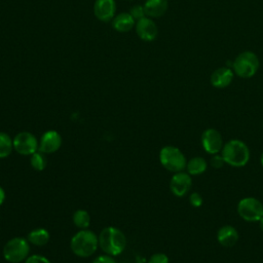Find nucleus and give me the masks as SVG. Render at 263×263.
Wrapping results in <instances>:
<instances>
[{
    "instance_id": "9b49d317",
    "label": "nucleus",
    "mask_w": 263,
    "mask_h": 263,
    "mask_svg": "<svg viewBox=\"0 0 263 263\" xmlns=\"http://www.w3.org/2000/svg\"><path fill=\"white\" fill-rule=\"evenodd\" d=\"M62 145V137L57 130L45 132L39 141L38 151L43 154H51L60 149Z\"/></svg>"
},
{
    "instance_id": "a211bd4d",
    "label": "nucleus",
    "mask_w": 263,
    "mask_h": 263,
    "mask_svg": "<svg viewBox=\"0 0 263 263\" xmlns=\"http://www.w3.org/2000/svg\"><path fill=\"white\" fill-rule=\"evenodd\" d=\"M206 167L208 163L203 157L194 156L187 161L185 170L190 176H197L204 173L206 171Z\"/></svg>"
},
{
    "instance_id": "bb28decb",
    "label": "nucleus",
    "mask_w": 263,
    "mask_h": 263,
    "mask_svg": "<svg viewBox=\"0 0 263 263\" xmlns=\"http://www.w3.org/2000/svg\"><path fill=\"white\" fill-rule=\"evenodd\" d=\"M25 263H50V261L44 256L32 255L25 260Z\"/></svg>"
},
{
    "instance_id": "4be33fe9",
    "label": "nucleus",
    "mask_w": 263,
    "mask_h": 263,
    "mask_svg": "<svg viewBox=\"0 0 263 263\" xmlns=\"http://www.w3.org/2000/svg\"><path fill=\"white\" fill-rule=\"evenodd\" d=\"M30 163L35 171H38V172L43 171L46 166V159L44 157V154L40 151H36L31 155Z\"/></svg>"
},
{
    "instance_id": "2f4dec72",
    "label": "nucleus",
    "mask_w": 263,
    "mask_h": 263,
    "mask_svg": "<svg viewBox=\"0 0 263 263\" xmlns=\"http://www.w3.org/2000/svg\"><path fill=\"white\" fill-rule=\"evenodd\" d=\"M130 1H132V0H130Z\"/></svg>"
},
{
    "instance_id": "ddd939ff",
    "label": "nucleus",
    "mask_w": 263,
    "mask_h": 263,
    "mask_svg": "<svg viewBox=\"0 0 263 263\" xmlns=\"http://www.w3.org/2000/svg\"><path fill=\"white\" fill-rule=\"evenodd\" d=\"M115 11L116 3L114 0H96L93 3V13L99 21H112L115 16Z\"/></svg>"
},
{
    "instance_id": "9d476101",
    "label": "nucleus",
    "mask_w": 263,
    "mask_h": 263,
    "mask_svg": "<svg viewBox=\"0 0 263 263\" xmlns=\"http://www.w3.org/2000/svg\"><path fill=\"white\" fill-rule=\"evenodd\" d=\"M192 186L191 176L187 172L174 173L170 180V189L172 193L178 197L185 196Z\"/></svg>"
},
{
    "instance_id": "6ab92c4d",
    "label": "nucleus",
    "mask_w": 263,
    "mask_h": 263,
    "mask_svg": "<svg viewBox=\"0 0 263 263\" xmlns=\"http://www.w3.org/2000/svg\"><path fill=\"white\" fill-rule=\"evenodd\" d=\"M28 241L34 246H44L49 240V232L44 228H36L28 233Z\"/></svg>"
},
{
    "instance_id": "0eeeda50",
    "label": "nucleus",
    "mask_w": 263,
    "mask_h": 263,
    "mask_svg": "<svg viewBox=\"0 0 263 263\" xmlns=\"http://www.w3.org/2000/svg\"><path fill=\"white\" fill-rule=\"evenodd\" d=\"M237 213L247 222H258L263 217V203L252 196L243 197L238 201Z\"/></svg>"
},
{
    "instance_id": "20e7f679",
    "label": "nucleus",
    "mask_w": 263,
    "mask_h": 263,
    "mask_svg": "<svg viewBox=\"0 0 263 263\" xmlns=\"http://www.w3.org/2000/svg\"><path fill=\"white\" fill-rule=\"evenodd\" d=\"M159 161L161 165L172 173L182 172L186 168L187 159L183 152L175 146H164L159 152Z\"/></svg>"
},
{
    "instance_id": "412c9836",
    "label": "nucleus",
    "mask_w": 263,
    "mask_h": 263,
    "mask_svg": "<svg viewBox=\"0 0 263 263\" xmlns=\"http://www.w3.org/2000/svg\"><path fill=\"white\" fill-rule=\"evenodd\" d=\"M73 223L79 229H87L90 224L89 214L84 210H77L73 214Z\"/></svg>"
},
{
    "instance_id": "f03ea898",
    "label": "nucleus",
    "mask_w": 263,
    "mask_h": 263,
    "mask_svg": "<svg viewBox=\"0 0 263 263\" xmlns=\"http://www.w3.org/2000/svg\"><path fill=\"white\" fill-rule=\"evenodd\" d=\"M226 162L234 167H241L250 160V149L248 145L238 139L226 142L220 152Z\"/></svg>"
},
{
    "instance_id": "c756f323",
    "label": "nucleus",
    "mask_w": 263,
    "mask_h": 263,
    "mask_svg": "<svg viewBox=\"0 0 263 263\" xmlns=\"http://www.w3.org/2000/svg\"><path fill=\"white\" fill-rule=\"evenodd\" d=\"M258 222H259V227H260V229L263 231V217H262Z\"/></svg>"
},
{
    "instance_id": "423d86ee",
    "label": "nucleus",
    "mask_w": 263,
    "mask_h": 263,
    "mask_svg": "<svg viewBox=\"0 0 263 263\" xmlns=\"http://www.w3.org/2000/svg\"><path fill=\"white\" fill-rule=\"evenodd\" d=\"M30 245L24 237H13L3 247V257L10 263H20L29 257Z\"/></svg>"
},
{
    "instance_id": "7ed1b4c3",
    "label": "nucleus",
    "mask_w": 263,
    "mask_h": 263,
    "mask_svg": "<svg viewBox=\"0 0 263 263\" xmlns=\"http://www.w3.org/2000/svg\"><path fill=\"white\" fill-rule=\"evenodd\" d=\"M99 247V237L88 229H81L73 235L70 241L72 252L78 257L91 256Z\"/></svg>"
},
{
    "instance_id": "1a4fd4ad",
    "label": "nucleus",
    "mask_w": 263,
    "mask_h": 263,
    "mask_svg": "<svg viewBox=\"0 0 263 263\" xmlns=\"http://www.w3.org/2000/svg\"><path fill=\"white\" fill-rule=\"evenodd\" d=\"M200 142L203 150L212 155L220 153L224 146V142L220 132L212 127L206 128L202 132Z\"/></svg>"
},
{
    "instance_id": "aec40b11",
    "label": "nucleus",
    "mask_w": 263,
    "mask_h": 263,
    "mask_svg": "<svg viewBox=\"0 0 263 263\" xmlns=\"http://www.w3.org/2000/svg\"><path fill=\"white\" fill-rule=\"evenodd\" d=\"M13 150V141L9 135L0 132V158L10 155Z\"/></svg>"
},
{
    "instance_id": "a878e982",
    "label": "nucleus",
    "mask_w": 263,
    "mask_h": 263,
    "mask_svg": "<svg viewBox=\"0 0 263 263\" xmlns=\"http://www.w3.org/2000/svg\"><path fill=\"white\" fill-rule=\"evenodd\" d=\"M202 201H203L202 196H201V194L198 193V192H193V193H191V194L189 195V202H190V204H191L192 206H194V208L200 206V205L202 204Z\"/></svg>"
},
{
    "instance_id": "4468645a",
    "label": "nucleus",
    "mask_w": 263,
    "mask_h": 263,
    "mask_svg": "<svg viewBox=\"0 0 263 263\" xmlns=\"http://www.w3.org/2000/svg\"><path fill=\"white\" fill-rule=\"evenodd\" d=\"M234 72L228 67H221L216 69L211 75V84L216 88L227 87L233 79Z\"/></svg>"
},
{
    "instance_id": "6e6552de",
    "label": "nucleus",
    "mask_w": 263,
    "mask_h": 263,
    "mask_svg": "<svg viewBox=\"0 0 263 263\" xmlns=\"http://www.w3.org/2000/svg\"><path fill=\"white\" fill-rule=\"evenodd\" d=\"M13 141V149L22 155H32L36 151H38L39 142L36 137L29 132H22L14 136Z\"/></svg>"
},
{
    "instance_id": "393cba45",
    "label": "nucleus",
    "mask_w": 263,
    "mask_h": 263,
    "mask_svg": "<svg viewBox=\"0 0 263 263\" xmlns=\"http://www.w3.org/2000/svg\"><path fill=\"white\" fill-rule=\"evenodd\" d=\"M148 263H168V257L163 253H155L149 258Z\"/></svg>"
},
{
    "instance_id": "cd10ccee",
    "label": "nucleus",
    "mask_w": 263,
    "mask_h": 263,
    "mask_svg": "<svg viewBox=\"0 0 263 263\" xmlns=\"http://www.w3.org/2000/svg\"><path fill=\"white\" fill-rule=\"evenodd\" d=\"M91 263H116V261L113 259V256L106 254L97 257Z\"/></svg>"
},
{
    "instance_id": "2eb2a0df",
    "label": "nucleus",
    "mask_w": 263,
    "mask_h": 263,
    "mask_svg": "<svg viewBox=\"0 0 263 263\" xmlns=\"http://www.w3.org/2000/svg\"><path fill=\"white\" fill-rule=\"evenodd\" d=\"M217 240L223 247H232L238 240V232L233 226L224 225L217 232Z\"/></svg>"
},
{
    "instance_id": "f8f14e48",
    "label": "nucleus",
    "mask_w": 263,
    "mask_h": 263,
    "mask_svg": "<svg viewBox=\"0 0 263 263\" xmlns=\"http://www.w3.org/2000/svg\"><path fill=\"white\" fill-rule=\"evenodd\" d=\"M136 33L143 41H153L158 33L157 26L154 21L148 16H145L136 23Z\"/></svg>"
},
{
    "instance_id": "5701e85b",
    "label": "nucleus",
    "mask_w": 263,
    "mask_h": 263,
    "mask_svg": "<svg viewBox=\"0 0 263 263\" xmlns=\"http://www.w3.org/2000/svg\"><path fill=\"white\" fill-rule=\"evenodd\" d=\"M130 15L135 18V21H139L143 17L146 16L145 10H144V6L142 5H135L132 7V9L129 10Z\"/></svg>"
},
{
    "instance_id": "7c9ffc66",
    "label": "nucleus",
    "mask_w": 263,
    "mask_h": 263,
    "mask_svg": "<svg viewBox=\"0 0 263 263\" xmlns=\"http://www.w3.org/2000/svg\"><path fill=\"white\" fill-rule=\"evenodd\" d=\"M260 162H261V165L263 166V152L261 154V157H260Z\"/></svg>"
},
{
    "instance_id": "b1692460",
    "label": "nucleus",
    "mask_w": 263,
    "mask_h": 263,
    "mask_svg": "<svg viewBox=\"0 0 263 263\" xmlns=\"http://www.w3.org/2000/svg\"><path fill=\"white\" fill-rule=\"evenodd\" d=\"M225 163H226V162H225V160H224V158H223V156H222L221 153L214 154V155L211 157V159H210V164H211V166L214 167V168H217V170H218V168H221Z\"/></svg>"
},
{
    "instance_id": "39448f33",
    "label": "nucleus",
    "mask_w": 263,
    "mask_h": 263,
    "mask_svg": "<svg viewBox=\"0 0 263 263\" xmlns=\"http://www.w3.org/2000/svg\"><path fill=\"white\" fill-rule=\"evenodd\" d=\"M259 59L253 51L247 50L239 53L233 64V72L240 78H251L253 77L259 69Z\"/></svg>"
},
{
    "instance_id": "dca6fc26",
    "label": "nucleus",
    "mask_w": 263,
    "mask_h": 263,
    "mask_svg": "<svg viewBox=\"0 0 263 263\" xmlns=\"http://www.w3.org/2000/svg\"><path fill=\"white\" fill-rule=\"evenodd\" d=\"M143 6L146 16L150 18H158L166 12L168 2L167 0H146Z\"/></svg>"
},
{
    "instance_id": "c85d7f7f",
    "label": "nucleus",
    "mask_w": 263,
    "mask_h": 263,
    "mask_svg": "<svg viewBox=\"0 0 263 263\" xmlns=\"http://www.w3.org/2000/svg\"><path fill=\"white\" fill-rule=\"evenodd\" d=\"M4 200H5V191H4V189L0 186V205L4 202Z\"/></svg>"
},
{
    "instance_id": "f3484780",
    "label": "nucleus",
    "mask_w": 263,
    "mask_h": 263,
    "mask_svg": "<svg viewBox=\"0 0 263 263\" xmlns=\"http://www.w3.org/2000/svg\"><path fill=\"white\" fill-rule=\"evenodd\" d=\"M136 26L135 18L129 12H121L115 15L112 20V27L115 31L120 33H126Z\"/></svg>"
},
{
    "instance_id": "f257e3e1",
    "label": "nucleus",
    "mask_w": 263,
    "mask_h": 263,
    "mask_svg": "<svg viewBox=\"0 0 263 263\" xmlns=\"http://www.w3.org/2000/svg\"><path fill=\"white\" fill-rule=\"evenodd\" d=\"M99 237V247L105 254L110 256L120 255L126 247V237L124 233L116 227L108 226L104 228Z\"/></svg>"
}]
</instances>
